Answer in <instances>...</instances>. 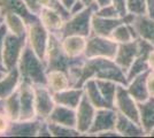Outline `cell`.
<instances>
[{"label": "cell", "mask_w": 154, "mask_h": 138, "mask_svg": "<svg viewBox=\"0 0 154 138\" xmlns=\"http://www.w3.org/2000/svg\"><path fill=\"white\" fill-rule=\"evenodd\" d=\"M86 7L84 6L83 2H81L79 0H77L76 2L72 5V7L70 8V14L71 15H75V14L79 13V12H82V11H84Z\"/></svg>", "instance_id": "obj_42"}, {"label": "cell", "mask_w": 154, "mask_h": 138, "mask_svg": "<svg viewBox=\"0 0 154 138\" xmlns=\"http://www.w3.org/2000/svg\"><path fill=\"white\" fill-rule=\"evenodd\" d=\"M97 85L100 90V93L103 97L105 101L108 104L110 107H114V99H115V94L117 91V86L119 84L110 81V79H99L96 78Z\"/></svg>", "instance_id": "obj_30"}, {"label": "cell", "mask_w": 154, "mask_h": 138, "mask_svg": "<svg viewBox=\"0 0 154 138\" xmlns=\"http://www.w3.org/2000/svg\"><path fill=\"white\" fill-rule=\"evenodd\" d=\"M5 114L11 121H17L21 115V103H20L19 89L5 99Z\"/></svg>", "instance_id": "obj_31"}, {"label": "cell", "mask_w": 154, "mask_h": 138, "mask_svg": "<svg viewBox=\"0 0 154 138\" xmlns=\"http://www.w3.org/2000/svg\"><path fill=\"white\" fill-rule=\"evenodd\" d=\"M147 137H154V128L147 133Z\"/></svg>", "instance_id": "obj_51"}, {"label": "cell", "mask_w": 154, "mask_h": 138, "mask_svg": "<svg viewBox=\"0 0 154 138\" xmlns=\"http://www.w3.org/2000/svg\"><path fill=\"white\" fill-rule=\"evenodd\" d=\"M21 84V74L17 67L8 70L5 77L0 79V99H5L9 97L12 93L19 89Z\"/></svg>", "instance_id": "obj_23"}, {"label": "cell", "mask_w": 154, "mask_h": 138, "mask_svg": "<svg viewBox=\"0 0 154 138\" xmlns=\"http://www.w3.org/2000/svg\"><path fill=\"white\" fill-rule=\"evenodd\" d=\"M139 124L147 133L154 128V98H149L144 103H139Z\"/></svg>", "instance_id": "obj_25"}, {"label": "cell", "mask_w": 154, "mask_h": 138, "mask_svg": "<svg viewBox=\"0 0 154 138\" xmlns=\"http://www.w3.org/2000/svg\"><path fill=\"white\" fill-rule=\"evenodd\" d=\"M119 44L110 37H101L91 35L88 37L84 57L85 58H107L114 59Z\"/></svg>", "instance_id": "obj_5"}, {"label": "cell", "mask_w": 154, "mask_h": 138, "mask_svg": "<svg viewBox=\"0 0 154 138\" xmlns=\"http://www.w3.org/2000/svg\"><path fill=\"white\" fill-rule=\"evenodd\" d=\"M47 1L48 0H24L28 8L36 15H39L40 11L47 5Z\"/></svg>", "instance_id": "obj_36"}, {"label": "cell", "mask_w": 154, "mask_h": 138, "mask_svg": "<svg viewBox=\"0 0 154 138\" xmlns=\"http://www.w3.org/2000/svg\"><path fill=\"white\" fill-rule=\"evenodd\" d=\"M116 118H117V112L113 107L97 108L93 123L86 136H97L98 133L101 132L115 130Z\"/></svg>", "instance_id": "obj_9"}, {"label": "cell", "mask_w": 154, "mask_h": 138, "mask_svg": "<svg viewBox=\"0 0 154 138\" xmlns=\"http://www.w3.org/2000/svg\"><path fill=\"white\" fill-rule=\"evenodd\" d=\"M148 72H143L140 75L136 76L135 78L130 79L127 84V90L129 93L134 97L136 101L139 103H144L147 99H149V93H148L147 89V76Z\"/></svg>", "instance_id": "obj_18"}, {"label": "cell", "mask_w": 154, "mask_h": 138, "mask_svg": "<svg viewBox=\"0 0 154 138\" xmlns=\"http://www.w3.org/2000/svg\"><path fill=\"white\" fill-rule=\"evenodd\" d=\"M94 14L98 15V16H101V17H107V19H117V17H120V15H119L117 11L115 9V7L113 6L112 4L107 5V6L97 8Z\"/></svg>", "instance_id": "obj_35"}, {"label": "cell", "mask_w": 154, "mask_h": 138, "mask_svg": "<svg viewBox=\"0 0 154 138\" xmlns=\"http://www.w3.org/2000/svg\"><path fill=\"white\" fill-rule=\"evenodd\" d=\"M4 19H5V23H6L9 32L20 36V37L26 36L28 24L21 15L15 13H8L4 16Z\"/></svg>", "instance_id": "obj_29"}, {"label": "cell", "mask_w": 154, "mask_h": 138, "mask_svg": "<svg viewBox=\"0 0 154 138\" xmlns=\"http://www.w3.org/2000/svg\"><path fill=\"white\" fill-rule=\"evenodd\" d=\"M46 121L70 128H76V109L67 106L55 105Z\"/></svg>", "instance_id": "obj_20"}, {"label": "cell", "mask_w": 154, "mask_h": 138, "mask_svg": "<svg viewBox=\"0 0 154 138\" xmlns=\"http://www.w3.org/2000/svg\"><path fill=\"white\" fill-rule=\"evenodd\" d=\"M8 70H0V79L2 78V77H5V75L7 74Z\"/></svg>", "instance_id": "obj_49"}, {"label": "cell", "mask_w": 154, "mask_h": 138, "mask_svg": "<svg viewBox=\"0 0 154 138\" xmlns=\"http://www.w3.org/2000/svg\"><path fill=\"white\" fill-rule=\"evenodd\" d=\"M88 38L83 36L71 35L61 38V45L66 54L70 58H79L83 57L86 47Z\"/></svg>", "instance_id": "obj_21"}, {"label": "cell", "mask_w": 154, "mask_h": 138, "mask_svg": "<svg viewBox=\"0 0 154 138\" xmlns=\"http://www.w3.org/2000/svg\"><path fill=\"white\" fill-rule=\"evenodd\" d=\"M8 13L21 15L28 26L39 21V16L28 8L24 0H0V15L5 16Z\"/></svg>", "instance_id": "obj_14"}, {"label": "cell", "mask_w": 154, "mask_h": 138, "mask_svg": "<svg viewBox=\"0 0 154 138\" xmlns=\"http://www.w3.org/2000/svg\"><path fill=\"white\" fill-rule=\"evenodd\" d=\"M40 118L33 120H17L12 121L9 128L4 136L6 137H38L39 127L42 124Z\"/></svg>", "instance_id": "obj_12"}, {"label": "cell", "mask_w": 154, "mask_h": 138, "mask_svg": "<svg viewBox=\"0 0 154 138\" xmlns=\"http://www.w3.org/2000/svg\"><path fill=\"white\" fill-rule=\"evenodd\" d=\"M97 8V6L86 7L82 12L71 15L68 20L64 21V24L59 36L61 38L71 35L83 36L86 38L91 36V21Z\"/></svg>", "instance_id": "obj_4"}, {"label": "cell", "mask_w": 154, "mask_h": 138, "mask_svg": "<svg viewBox=\"0 0 154 138\" xmlns=\"http://www.w3.org/2000/svg\"><path fill=\"white\" fill-rule=\"evenodd\" d=\"M114 108L116 112L139 123V106L134 97L129 93L127 86L119 84L114 99Z\"/></svg>", "instance_id": "obj_8"}, {"label": "cell", "mask_w": 154, "mask_h": 138, "mask_svg": "<svg viewBox=\"0 0 154 138\" xmlns=\"http://www.w3.org/2000/svg\"><path fill=\"white\" fill-rule=\"evenodd\" d=\"M11 120L8 118L5 113H1L0 114V136H4L6 131L9 128V124H11Z\"/></svg>", "instance_id": "obj_38"}, {"label": "cell", "mask_w": 154, "mask_h": 138, "mask_svg": "<svg viewBox=\"0 0 154 138\" xmlns=\"http://www.w3.org/2000/svg\"><path fill=\"white\" fill-rule=\"evenodd\" d=\"M110 38L115 40L117 44H124L137 39L138 35L136 32V29L134 28L132 23H125L123 21L121 24H119L114 29Z\"/></svg>", "instance_id": "obj_28"}, {"label": "cell", "mask_w": 154, "mask_h": 138, "mask_svg": "<svg viewBox=\"0 0 154 138\" xmlns=\"http://www.w3.org/2000/svg\"><path fill=\"white\" fill-rule=\"evenodd\" d=\"M146 1V14L154 19V0H145Z\"/></svg>", "instance_id": "obj_43"}, {"label": "cell", "mask_w": 154, "mask_h": 138, "mask_svg": "<svg viewBox=\"0 0 154 138\" xmlns=\"http://www.w3.org/2000/svg\"><path fill=\"white\" fill-rule=\"evenodd\" d=\"M83 96V87H74V86L53 93V98H54V101L57 105L67 106V107H70L74 109H76L77 106L79 105Z\"/></svg>", "instance_id": "obj_19"}, {"label": "cell", "mask_w": 154, "mask_h": 138, "mask_svg": "<svg viewBox=\"0 0 154 138\" xmlns=\"http://www.w3.org/2000/svg\"><path fill=\"white\" fill-rule=\"evenodd\" d=\"M123 19H107L101 17L93 14L92 21H91V35L101 36V37H110L116 26L121 24Z\"/></svg>", "instance_id": "obj_17"}, {"label": "cell", "mask_w": 154, "mask_h": 138, "mask_svg": "<svg viewBox=\"0 0 154 138\" xmlns=\"http://www.w3.org/2000/svg\"><path fill=\"white\" fill-rule=\"evenodd\" d=\"M0 70H7L6 67L4 66V63H2V61L0 60Z\"/></svg>", "instance_id": "obj_50"}, {"label": "cell", "mask_w": 154, "mask_h": 138, "mask_svg": "<svg viewBox=\"0 0 154 138\" xmlns=\"http://www.w3.org/2000/svg\"><path fill=\"white\" fill-rule=\"evenodd\" d=\"M115 130L120 137H145L146 133L139 123L117 113Z\"/></svg>", "instance_id": "obj_16"}, {"label": "cell", "mask_w": 154, "mask_h": 138, "mask_svg": "<svg viewBox=\"0 0 154 138\" xmlns=\"http://www.w3.org/2000/svg\"><path fill=\"white\" fill-rule=\"evenodd\" d=\"M110 4H112V0H96V5L98 8L107 6V5H110Z\"/></svg>", "instance_id": "obj_45"}, {"label": "cell", "mask_w": 154, "mask_h": 138, "mask_svg": "<svg viewBox=\"0 0 154 138\" xmlns=\"http://www.w3.org/2000/svg\"><path fill=\"white\" fill-rule=\"evenodd\" d=\"M20 103H21V115L20 120H33L36 116L35 107V89L33 85L22 82L19 86Z\"/></svg>", "instance_id": "obj_13"}, {"label": "cell", "mask_w": 154, "mask_h": 138, "mask_svg": "<svg viewBox=\"0 0 154 138\" xmlns=\"http://www.w3.org/2000/svg\"><path fill=\"white\" fill-rule=\"evenodd\" d=\"M147 63H148V68H149V72H154V48L151 51L149 55H148Z\"/></svg>", "instance_id": "obj_44"}, {"label": "cell", "mask_w": 154, "mask_h": 138, "mask_svg": "<svg viewBox=\"0 0 154 138\" xmlns=\"http://www.w3.org/2000/svg\"><path fill=\"white\" fill-rule=\"evenodd\" d=\"M38 137H52L51 130L48 128V123L46 120L42 121V124L39 127V131H38Z\"/></svg>", "instance_id": "obj_40"}, {"label": "cell", "mask_w": 154, "mask_h": 138, "mask_svg": "<svg viewBox=\"0 0 154 138\" xmlns=\"http://www.w3.org/2000/svg\"><path fill=\"white\" fill-rule=\"evenodd\" d=\"M97 108L89 101L85 96L76 108V129L82 136H86L93 123Z\"/></svg>", "instance_id": "obj_11"}, {"label": "cell", "mask_w": 154, "mask_h": 138, "mask_svg": "<svg viewBox=\"0 0 154 138\" xmlns=\"http://www.w3.org/2000/svg\"><path fill=\"white\" fill-rule=\"evenodd\" d=\"M1 113H5V100L4 99H0V114Z\"/></svg>", "instance_id": "obj_48"}, {"label": "cell", "mask_w": 154, "mask_h": 138, "mask_svg": "<svg viewBox=\"0 0 154 138\" xmlns=\"http://www.w3.org/2000/svg\"><path fill=\"white\" fill-rule=\"evenodd\" d=\"M39 20L46 29L52 33H60L64 24V20L55 11L50 7H44L39 13Z\"/></svg>", "instance_id": "obj_24"}, {"label": "cell", "mask_w": 154, "mask_h": 138, "mask_svg": "<svg viewBox=\"0 0 154 138\" xmlns=\"http://www.w3.org/2000/svg\"><path fill=\"white\" fill-rule=\"evenodd\" d=\"M112 5L115 7V9L117 11V13H119L121 19L125 17L129 14L127 0H112Z\"/></svg>", "instance_id": "obj_37"}, {"label": "cell", "mask_w": 154, "mask_h": 138, "mask_svg": "<svg viewBox=\"0 0 154 138\" xmlns=\"http://www.w3.org/2000/svg\"><path fill=\"white\" fill-rule=\"evenodd\" d=\"M4 22H5V19H4V16H2V15H0V26H1Z\"/></svg>", "instance_id": "obj_52"}, {"label": "cell", "mask_w": 154, "mask_h": 138, "mask_svg": "<svg viewBox=\"0 0 154 138\" xmlns=\"http://www.w3.org/2000/svg\"><path fill=\"white\" fill-rule=\"evenodd\" d=\"M84 89V96L89 99L92 105L96 108H103V107H110V106L105 101L103 97L100 93V90L97 85L96 78H90L88 79L83 85ZM114 108V107H113Z\"/></svg>", "instance_id": "obj_27"}, {"label": "cell", "mask_w": 154, "mask_h": 138, "mask_svg": "<svg viewBox=\"0 0 154 138\" xmlns=\"http://www.w3.org/2000/svg\"><path fill=\"white\" fill-rule=\"evenodd\" d=\"M50 35H51V32L44 26L40 20L28 26V32H26L28 44L31 46L32 50L35 51V53L39 58L44 61L46 59Z\"/></svg>", "instance_id": "obj_7"}, {"label": "cell", "mask_w": 154, "mask_h": 138, "mask_svg": "<svg viewBox=\"0 0 154 138\" xmlns=\"http://www.w3.org/2000/svg\"><path fill=\"white\" fill-rule=\"evenodd\" d=\"M132 26L136 29L138 38L147 40L154 46V19L148 16L147 14L144 15H136Z\"/></svg>", "instance_id": "obj_22"}, {"label": "cell", "mask_w": 154, "mask_h": 138, "mask_svg": "<svg viewBox=\"0 0 154 138\" xmlns=\"http://www.w3.org/2000/svg\"><path fill=\"white\" fill-rule=\"evenodd\" d=\"M84 57V55H83ZM79 58H70L68 57L62 48L61 45V37L58 33H52L50 35V41H48V47H47V53H46V70H62V72H68L70 67L75 65Z\"/></svg>", "instance_id": "obj_3"}, {"label": "cell", "mask_w": 154, "mask_h": 138, "mask_svg": "<svg viewBox=\"0 0 154 138\" xmlns=\"http://www.w3.org/2000/svg\"><path fill=\"white\" fill-rule=\"evenodd\" d=\"M48 128L51 130L52 137H78L82 136L81 132L77 130L76 128H70V127H66L58 123H52L48 122Z\"/></svg>", "instance_id": "obj_32"}, {"label": "cell", "mask_w": 154, "mask_h": 138, "mask_svg": "<svg viewBox=\"0 0 154 138\" xmlns=\"http://www.w3.org/2000/svg\"><path fill=\"white\" fill-rule=\"evenodd\" d=\"M35 89V107L36 116L40 120H47L51 115L55 101L53 98V92L47 85H33Z\"/></svg>", "instance_id": "obj_10"}, {"label": "cell", "mask_w": 154, "mask_h": 138, "mask_svg": "<svg viewBox=\"0 0 154 138\" xmlns=\"http://www.w3.org/2000/svg\"><path fill=\"white\" fill-rule=\"evenodd\" d=\"M81 2H83L85 7H91V6H97L96 0H79Z\"/></svg>", "instance_id": "obj_47"}, {"label": "cell", "mask_w": 154, "mask_h": 138, "mask_svg": "<svg viewBox=\"0 0 154 138\" xmlns=\"http://www.w3.org/2000/svg\"><path fill=\"white\" fill-rule=\"evenodd\" d=\"M17 68L21 74V81L31 85H47L46 63L35 53L32 47L26 43L21 55Z\"/></svg>", "instance_id": "obj_2"}, {"label": "cell", "mask_w": 154, "mask_h": 138, "mask_svg": "<svg viewBox=\"0 0 154 138\" xmlns=\"http://www.w3.org/2000/svg\"><path fill=\"white\" fill-rule=\"evenodd\" d=\"M147 89L149 97L154 98V72H149L147 76Z\"/></svg>", "instance_id": "obj_41"}, {"label": "cell", "mask_w": 154, "mask_h": 138, "mask_svg": "<svg viewBox=\"0 0 154 138\" xmlns=\"http://www.w3.org/2000/svg\"><path fill=\"white\" fill-rule=\"evenodd\" d=\"M137 55H138V38L129 43L119 44L114 61L127 74L128 69L137 58Z\"/></svg>", "instance_id": "obj_15"}, {"label": "cell", "mask_w": 154, "mask_h": 138, "mask_svg": "<svg viewBox=\"0 0 154 138\" xmlns=\"http://www.w3.org/2000/svg\"><path fill=\"white\" fill-rule=\"evenodd\" d=\"M45 7H50L53 11H55L59 15H61V17L64 21H67L71 16L70 11L61 2V0H48Z\"/></svg>", "instance_id": "obj_33"}, {"label": "cell", "mask_w": 154, "mask_h": 138, "mask_svg": "<svg viewBox=\"0 0 154 138\" xmlns=\"http://www.w3.org/2000/svg\"><path fill=\"white\" fill-rule=\"evenodd\" d=\"M129 13L134 15L146 14V1L145 0H127Z\"/></svg>", "instance_id": "obj_34"}, {"label": "cell", "mask_w": 154, "mask_h": 138, "mask_svg": "<svg viewBox=\"0 0 154 138\" xmlns=\"http://www.w3.org/2000/svg\"><path fill=\"white\" fill-rule=\"evenodd\" d=\"M7 33H8V28H7L6 23L4 22L0 26V60L2 58V50H4V44H5V39H6Z\"/></svg>", "instance_id": "obj_39"}, {"label": "cell", "mask_w": 154, "mask_h": 138, "mask_svg": "<svg viewBox=\"0 0 154 138\" xmlns=\"http://www.w3.org/2000/svg\"><path fill=\"white\" fill-rule=\"evenodd\" d=\"M90 78L110 79L117 84L125 86L128 84L125 72L116 65L114 59L107 58H85L81 68V77L76 87H83L84 83Z\"/></svg>", "instance_id": "obj_1"}, {"label": "cell", "mask_w": 154, "mask_h": 138, "mask_svg": "<svg viewBox=\"0 0 154 138\" xmlns=\"http://www.w3.org/2000/svg\"><path fill=\"white\" fill-rule=\"evenodd\" d=\"M47 86L53 93L71 87L70 78L68 72L62 70H51L47 72Z\"/></svg>", "instance_id": "obj_26"}, {"label": "cell", "mask_w": 154, "mask_h": 138, "mask_svg": "<svg viewBox=\"0 0 154 138\" xmlns=\"http://www.w3.org/2000/svg\"><path fill=\"white\" fill-rule=\"evenodd\" d=\"M26 43H28L26 36L20 37L8 31L5 39V44H4L2 58H1L2 63L6 67L7 70H11L17 67Z\"/></svg>", "instance_id": "obj_6"}, {"label": "cell", "mask_w": 154, "mask_h": 138, "mask_svg": "<svg viewBox=\"0 0 154 138\" xmlns=\"http://www.w3.org/2000/svg\"><path fill=\"white\" fill-rule=\"evenodd\" d=\"M76 1L77 0H61V2H62V4H63L64 6L67 7L69 11H70V8L72 7V5H74Z\"/></svg>", "instance_id": "obj_46"}]
</instances>
